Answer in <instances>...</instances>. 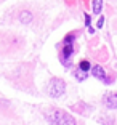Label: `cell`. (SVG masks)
<instances>
[{
	"instance_id": "5",
	"label": "cell",
	"mask_w": 117,
	"mask_h": 125,
	"mask_svg": "<svg viewBox=\"0 0 117 125\" xmlns=\"http://www.w3.org/2000/svg\"><path fill=\"white\" fill-rule=\"evenodd\" d=\"M92 74L95 75L96 79H99V80H103V82H106V83H109V82H111V79L106 75V71L103 69L101 66H93L92 67Z\"/></svg>"
},
{
	"instance_id": "4",
	"label": "cell",
	"mask_w": 117,
	"mask_h": 125,
	"mask_svg": "<svg viewBox=\"0 0 117 125\" xmlns=\"http://www.w3.org/2000/svg\"><path fill=\"white\" fill-rule=\"evenodd\" d=\"M103 103L109 109H116L117 107V93H106L104 98H103Z\"/></svg>"
},
{
	"instance_id": "6",
	"label": "cell",
	"mask_w": 117,
	"mask_h": 125,
	"mask_svg": "<svg viewBox=\"0 0 117 125\" xmlns=\"http://www.w3.org/2000/svg\"><path fill=\"white\" fill-rule=\"evenodd\" d=\"M19 21L24 22V24H29L32 21V13L31 11H21V15H19Z\"/></svg>"
},
{
	"instance_id": "2",
	"label": "cell",
	"mask_w": 117,
	"mask_h": 125,
	"mask_svg": "<svg viewBox=\"0 0 117 125\" xmlns=\"http://www.w3.org/2000/svg\"><path fill=\"white\" fill-rule=\"evenodd\" d=\"M74 39H75V34L71 32L64 37V47H63V62L66 66H71V55L74 53Z\"/></svg>"
},
{
	"instance_id": "10",
	"label": "cell",
	"mask_w": 117,
	"mask_h": 125,
	"mask_svg": "<svg viewBox=\"0 0 117 125\" xmlns=\"http://www.w3.org/2000/svg\"><path fill=\"white\" fill-rule=\"evenodd\" d=\"M103 24H104V18L101 16V18L98 19V22H96V26H98V27H103Z\"/></svg>"
},
{
	"instance_id": "9",
	"label": "cell",
	"mask_w": 117,
	"mask_h": 125,
	"mask_svg": "<svg viewBox=\"0 0 117 125\" xmlns=\"http://www.w3.org/2000/svg\"><path fill=\"white\" fill-rule=\"evenodd\" d=\"M75 77H77V80H85V79L88 77V72H85V71H77Z\"/></svg>"
},
{
	"instance_id": "1",
	"label": "cell",
	"mask_w": 117,
	"mask_h": 125,
	"mask_svg": "<svg viewBox=\"0 0 117 125\" xmlns=\"http://www.w3.org/2000/svg\"><path fill=\"white\" fill-rule=\"evenodd\" d=\"M45 119L50 125H75V119L61 109H50L45 112Z\"/></svg>"
},
{
	"instance_id": "3",
	"label": "cell",
	"mask_w": 117,
	"mask_h": 125,
	"mask_svg": "<svg viewBox=\"0 0 117 125\" xmlns=\"http://www.w3.org/2000/svg\"><path fill=\"white\" fill-rule=\"evenodd\" d=\"M64 92H66V83H64V80H61V79L55 77L50 80V87H48V93L51 95V98H59L61 95H64Z\"/></svg>"
},
{
	"instance_id": "8",
	"label": "cell",
	"mask_w": 117,
	"mask_h": 125,
	"mask_svg": "<svg viewBox=\"0 0 117 125\" xmlns=\"http://www.w3.org/2000/svg\"><path fill=\"white\" fill-rule=\"evenodd\" d=\"M79 67H80V71H85V72H90V61H87V59L80 61Z\"/></svg>"
},
{
	"instance_id": "11",
	"label": "cell",
	"mask_w": 117,
	"mask_h": 125,
	"mask_svg": "<svg viewBox=\"0 0 117 125\" xmlns=\"http://www.w3.org/2000/svg\"><path fill=\"white\" fill-rule=\"evenodd\" d=\"M90 21H92V19H90V16H88L87 13H85V24H87L88 27H90Z\"/></svg>"
},
{
	"instance_id": "7",
	"label": "cell",
	"mask_w": 117,
	"mask_h": 125,
	"mask_svg": "<svg viewBox=\"0 0 117 125\" xmlns=\"http://www.w3.org/2000/svg\"><path fill=\"white\" fill-rule=\"evenodd\" d=\"M103 10V0H93L92 3V11L95 13V15H99Z\"/></svg>"
}]
</instances>
